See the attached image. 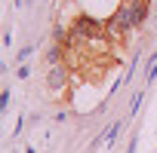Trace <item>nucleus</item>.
Returning a JSON list of instances; mask_svg holds the SVG:
<instances>
[{
	"mask_svg": "<svg viewBox=\"0 0 157 153\" xmlns=\"http://www.w3.org/2000/svg\"><path fill=\"white\" fill-rule=\"evenodd\" d=\"M129 28H132V19H129V9H126V6L120 3V9H117V12H114V16H111V19L105 22V31H108V40H120V37H123V34H126Z\"/></svg>",
	"mask_w": 157,
	"mask_h": 153,
	"instance_id": "f257e3e1",
	"label": "nucleus"
},
{
	"mask_svg": "<svg viewBox=\"0 0 157 153\" xmlns=\"http://www.w3.org/2000/svg\"><path fill=\"white\" fill-rule=\"evenodd\" d=\"M65 83H68V70L59 64V67H52L49 70V76H46V86H49V92H65Z\"/></svg>",
	"mask_w": 157,
	"mask_h": 153,
	"instance_id": "f03ea898",
	"label": "nucleus"
},
{
	"mask_svg": "<svg viewBox=\"0 0 157 153\" xmlns=\"http://www.w3.org/2000/svg\"><path fill=\"white\" fill-rule=\"evenodd\" d=\"M46 58H49V64H52V67H59V58H62V49H59V46H52Z\"/></svg>",
	"mask_w": 157,
	"mask_h": 153,
	"instance_id": "7ed1b4c3",
	"label": "nucleus"
},
{
	"mask_svg": "<svg viewBox=\"0 0 157 153\" xmlns=\"http://www.w3.org/2000/svg\"><path fill=\"white\" fill-rule=\"evenodd\" d=\"M31 52H34V49H31V46H25V49H22V52H19V55H16V58H19V61H25V58H28V55H31Z\"/></svg>",
	"mask_w": 157,
	"mask_h": 153,
	"instance_id": "20e7f679",
	"label": "nucleus"
}]
</instances>
